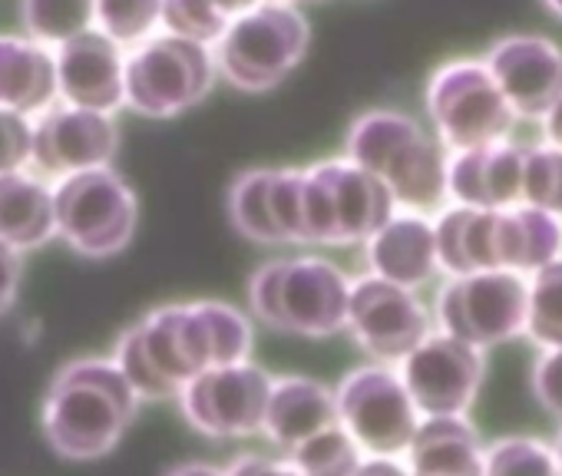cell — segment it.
I'll return each instance as SVG.
<instances>
[{
	"mask_svg": "<svg viewBox=\"0 0 562 476\" xmlns=\"http://www.w3.org/2000/svg\"><path fill=\"white\" fill-rule=\"evenodd\" d=\"M251 325L225 302L162 305L133 325L120 341L113 364L136 397H176L195 374L248 361Z\"/></svg>",
	"mask_w": 562,
	"mask_h": 476,
	"instance_id": "6da1fadb",
	"label": "cell"
},
{
	"mask_svg": "<svg viewBox=\"0 0 562 476\" xmlns=\"http://www.w3.org/2000/svg\"><path fill=\"white\" fill-rule=\"evenodd\" d=\"M345 152L371 172L407 212H437L447 205V149L411 113L374 106L351 120Z\"/></svg>",
	"mask_w": 562,
	"mask_h": 476,
	"instance_id": "7a4b0ae2",
	"label": "cell"
},
{
	"mask_svg": "<svg viewBox=\"0 0 562 476\" xmlns=\"http://www.w3.org/2000/svg\"><path fill=\"white\" fill-rule=\"evenodd\" d=\"M136 390L113 361L87 358L67 364L44 407V433L60 456H106L136 413Z\"/></svg>",
	"mask_w": 562,
	"mask_h": 476,
	"instance_id": "3957f363",
	"label": "cell"
},
{
	"mask_svg": "<svg viewBox=\"0 0 562 476\" xmlns=\"http://www.w3.org/2000/svg\"><path fill=\"white\" fill-rule=\"evenodd\" d=\"M351 279L328 259H274L248 279V305L258 321L302 338H335L348 325Z\"/></svg>",
	"mask_w": 562,
	"mask_h": 476,
	"instance_id": "277c9868",
	"label": "cell"
},
{
	"mask_svg": "<svg viewBox=\"0 0 562 476\" xmlns=\"http://www.w3.org/2000/svg\"><path fill=\"white\" fill-rule=\"evenodd\" d=\"M312 47L308 18L295 4L261 0L232 18L212 44L218 80L241 93H268L285 83Z\"/></svg>",
	"mask_w": 562,
	"mask_h": 476,
	"instance_id": "5b68a950",
	"label": "cell"
},
{
	"mask_svg": "<svg viewBox=\"0 0 562 476\" xmlns=\"http://www.w3.org/2000/svg\"><path fill=\"white\" fill-rule=\"evenodd\" d=\"M394 212L391 192L348 156L302 169L305 246H364Z\"/></svg>",
	"mask_w": 562,
	"mask_h": 476,
	"instance_id": "8992f818",
	"label": "cell"
},
{
	"mask_svg": "<svg viewBox=\"0 0 562 476\" xmlns=\"http://www.w3.org/2000/svg\"><path fill=\"white\" fill-rule=\"evenodd\" d=\"M215 80L212 47L166 31L126 54V106L146 120H172L195 110L215 90Z\"/></svg>",
	"mask_w": 562,
	"mask_h": 476,
	"instance_id": "52a82bcc",
	"label": "cell"
},
{
	"mask_svg": "<svg viewBox=\"0 0 562 476\" xmlns=\"http://www.w3.org/2000/svg\"><path fill=\"white\" fill-rule=\"evenodd\" d=\"M139 202L113 166L57 179L54 222L64 242L87 259H110L133 242Z\"/></svg>",
	"mask_w": 562,
	"mask_h": 476,
	"instance_id": "ba28073f",
	"label": "cell"
},
{
	"mask_svg": "<svg viewBox=\"0 0 562 476\" xmlns=\"http://www.w3.org/2000/svg\"><path fill=\"white\" fill-rule=\"evenodd\" d=\"M427 116L447 152L513 139L516 113L483 60H450L427 83Z\"/></svg>",
	"mask_w": 562,
	"mask_h": 476,
	"instance_id": "9c48e42d",
	"label": "cell"
},
{
	"mask_svg": "<svg viewBox=\"0 0 562 476\" xmlns=\"http://www.w3.org/2000/svg\"><path fill=\"white\" fill-rule=\"evenodd\" d=\"M434 328L480 351L522 338L526 275L493 269L447 279L434 302Z\"/></svg>",
	"mask_w": 562,
	"mask_h": 476,
	"instance_id": "30bf717a",
	"label": "cell"
},
{
	"mask_svg": "<svg viewBox=\"0 0 562 476\" xmlns=\"http://www.w3.org/2000/svg\"><path fill=\"white\" fill-rule=\"evenodd\" d=\"M335 410L364 456L404 460L420 423V413L391 364L355 367L335 390Z\"/></svg>",
	"mask_w": 562,
	"mask_h": 476,
	"instance_id": "8fae6325",
	"label": "cell"
},
{
	"mask_svg": "<svg viewBox=\"0 0 562 476\" xmlns=\"http://www.w3.org/2000/svg\"><path fill=\"white\" fill-rule=\"evenodd\" d=\"M397 374L420 417H467L486 381V351L434 328L397 364Z\"/></svg>",
	"mask_w": 562,
	"mask_h": 476,
	"instance_id": "7c38bea8",
	"label": "cell"
},
{
	"mask_svg": "<svg viewBox=\"0 0 562 476\" xmlns=\"http://www.w3.org/2000/svg\"><path fill=\"white\" fill-rule=\"evenodd\" d=\"M345 331H351L358 348L371 354L374 364L394 367L434 331V315L417 292L364 275L351 282Z\"/></svg>",
	"mask_w": 562,
	"mask_h": 476,
	"instance_id": "4fadbf2b",
	"label": "cell"
},
{
	"mask_svg": "<svg viewBox=\"0 0 562 476\" xmlns=\"http://www.w3.org/2000/svg\"><path fill=\"white\" fill-rule=\"evenodd\" d=\"M268 390L271 381L261 367L248 361H235L195 374L189 384H182L176 397L186 420L199 433L218 440H238L261 430Z\"/></svg>",
	"mask_w": 562,
	"mask_h": 476,
	"instance_id": "5bb4252c",
	"label": "cell"
},
{
	"mask_svg": "<svg viewBox=\"0 0 562 476\" xmlns=\"http://www.w3.org/2000/svg\"><path fill=\"white\" fill-rule=\"evenodd\" d=\"M120 149V126L110 113L54 103L34 116L31 166L37 175L64 179L83 169L110 166Z\"/></svg>",
	"mask_w": 562,
	"mask_h": 476,
	"instance_id": "9a60e30c",
	"label": "cell"
},
{
	"mask_svg": "<svg viewBox=\"0 0 562 476\" xmlns=\"http://www.w3.org/2000/svg\"><path fill=\"white\" fill-rule=\"evenodd\" d=\"M228 218L258 246H305L302 169H248L228 185Z\"/></svg>",
	"mask_w": 562,
	"mask_h": 476,
	"instance_id": "2e32d148",
	"label": "cell"
},
{
	"mask_svg": "<svg viewBox=\"0 0 562 476\" xmlns=\"http://www.w3.org/2000/svg\"><path fill=\"white\" fill-rule=\"evenodd\" d=\"M516 120H542L562 97V50L536 34H513L483 57Z\"/></svg>",
	"mask_w": 562,
	"mask_h": 476,
	"instance_id": "e0dca14e",
	"label": "cell"
},
{
	"mask_svg": "<svg viewBox=\"0 0 562 476\" xmlns=\"http://www.w3.org/2000/svg\"><path fill=\"white\" fill-rule=\"evenodd\" d=\"M57 67V100L97 113H116L126 106V54L97 27L64 41L54 50Z\"/></svg>",
	"mask_w": 562,
	"mask_h": 476,
	"instance_id": "ac0fdd59",
	"label": "cell"
},
{
	"mask_svg": "<svg viewBox=\"0 0 562 476\" xmlns=\"http://www.w3.org/2000/svg\"><path fill=\"white\" fill-rule=\"evenodd\" d=\"M526 146L513 139L447 156V202L470 208H509L522 202Z\"/></svg>",
	"mask_w": 562,
	"mask_h": 476,
	"instance_id": "d6986e66",
	"label": "cell"
},
{
	"mask_svg": "<svg viewBox=\"0 0 562 476\" xmlns=\"http://www.w3.org/2000/svg\"><path fill=\"white\" fill-rule=\"evenodd\" d=\"M368 275L394 282L401 288L420 292L440 275L434 218L424 212L397 208L364 242Z\"/></svg>",
	"mask_w": 562,
	"mask_h": 476,
	"instance_id": "ffe728a7",
	"label": "cell"
},
{
	"mask_svg": "<svg viewBox=\"0 0 562 476\" xmlns=\"http://www.w3.org/2000/svg\"><path fill=\"white\" fill-rule=\"evenodd\" d=\"M437 262L447 279L499 269V208L443 205L434 218Z\"/></svg>",
	"mask_w": 562,
	"mask_h": 476,
	"instance_id": "44dd1931",
	"label": "cell"
},
{
	"mask_svg": "<svg viewBox=\"0 0 562 476\" xmlns=\"http://www.w3.org/2000/svg\"><path fill=\"white\" fill-rule=\"evenodd\" d=\"M331 423H338L335 390H328L325 384H318L312 377L271 381L265 417H261V433L274 446L292 450Z\"/></svg>",
	"mask_w": 562,
	"mask_h": 476,
	"instance_id": "7402d4cb",
	"label": "cell"
},
{
	"mask_svg": "<svg viewBox=\"0 0 562 476\" xmlns=\"http://www.w3.org/2000/svg\"><path fill=\"white\" fill-rule=\"evenodd\" d=\"M54 103V50L27 34H0V106L34 120Z\"/></svg>",
	"mask_w": 562,
	"mask_h": 476,
	"instance_id": "603a6c76",
	"label": "cell"
},
{
	"mask_svg": "<svg viewBox=\"0 0 562 476\" xmlns=\"http://www.w3.org/2000/svg\"><path fill=\"white\" fill-rule=\"evenodd\" d=\"M404 466L411 476H480L483 440L470 417H420Z\"/></svg>",
	"mask_w": 562,
	"mask_h": 476,
	"instance_id": "cb8c5ba5",
	"label": "cell"
},
{
	"mask_svg": "<svg viewBox=\"0 0 562 476\" xmlns=\"http://www.w3.org/2000/svg\"><path fill=\"white\" fill-rule=\"evenodd\" d=\"M57 235L54 185L31 169L0 172V242L31 252Z\"/></svg>",
	"mask_w": 562,
	"mask_h": 476,
	"instance_id": "d4e9b609",
	"label": "cell"
},
{
	"mask_svg": "<svg viewBox=\"0 0 562 476\" xmlns=\"http://www.w3.org/2000/svg\"><path fill=\"white\" fill-rule=\"evenodd\" d=\"M562 256V218L532 205L499 208V269L532 275Z\"/></svg>",
	"mask_w": 562,
	"mask_h": 476,
	"instance_id": "484cf974",
	"label": "cell"
},
{
	"mask_svg": "<svg viewBox=\"0 0 562 476\" xmlns=\"http://www.w3.org/2000/svg\"><path fill=\"white\" fill-rule=\"evenodd\" d=\"M536 348L562 344V256L526 275V331Z\"/></svg>",
	"mask_w": 562,
	"mask_h": 476,
	"instance_id": "4316f807",
	"label": "cell"
},
{
	"mask_svg": "<svg viewBox=\"0 0 562 476\" xmlns=\"http://www.w3.org/2000/svg\"><path fill=\"white\" fill-rule=\"evenodd\" d=\"M361 460V446L341 423H331L289 450V463L302 476H355Z\"/></svg>",
	"mask_w": 562,
	"mask_h": 476,
	"instance_id": "83f0119b",
	"label": "cell"
},
{
	"mask_svg": "<svg viewBox=\"0 0 562 476\" xmlns=\"http://www.w3.org/2000/svg\"><path fill=\"white\" fill-rule=\"evenodd\" d=\"M21 27L27 37L60 47L93 27V0H21Z\"/></svg>",
	"mask_w": 562,
	"mask_h": 476,
	"instance_id": "f1b7e54d",
	"label": "cell"
},
{
	"mask_svg": "<svg viewBox=\"0 0 562 476\" xmlns=\"http://www.w3.org/2000/svg\"><path fill=\"white\" fill-rule=\"evenodd\" d=\"M480 476H559L552 443L529 433H506L483 446Z\"/></svg>",
	"mask_w": 562,
	"mask_h": 476,
	"instance_id": "f546056e",
	"label": "cell"
},
{
	"mask_svg": "<svg viewBox=\"0 0 562 476\" xmlns=\"http://www.w3.org/2000/svg\"><path fill=\"white\" fill-rule=\"evenodd\" d=\"M162 0H93V27L120 47H136L159 31Z\"/></svg>",
	"mask_w": 562,
	"mask_h": 476,
	"instance_id": "4dcf8cb0",
	"label": "cell"
},
{
	"mask_svg": "<svg viewBox=\"0 0 562 476\" xmlns=\"http://www.w3.org/2000/svg\"><path fill=\"white\" fill-rule=\"evenodd\" d=\"M522 205L552 212L562 218V149L552 143H532L522 156Z\"/></svg>",
	"mask_w": 562,
	"mask_h": 476,
	"instance_id": "1f68e13d",
	"label": "cell"
},
{
	"mask_svg": "<svg viewBox=\"0 0 562 476\" xmlns=\"http://www.w3.org/2000/svg\"><path fill=\"white\" fill-rule=\"evenodd\" d=\"M225 24H228V18L212 4V0H162L159 27L166 34L212 47L222 37Z\"/></svg>",
	"mask_w": 562,
	"mask_h": 476,
	"instance_id": "d6a6232c",
	"label": "cell"
},
{
	"mask_svg": "<svg viewBox=\"0 0 562 476\" xmlns=\"http://www.w3.org/2000/svg\"><path fill=\"white\" fill-rule=\"evenodd\" d=\"M529 390L546 417L562 423V344L559 348H539L532 371H529Z\"/></svg>",
	"mask_w": 562,
	"mask_h": 476,
	"instance_id": "836d02e7",
	"label": "cell"
},
{
	"mask_svg": "<svg viewBox=\"0 0 562 476\" xmlns=\"http://www.w3.org/2000/svg\"><path fill=\"white\" fill-rule=\"evenodd\" d=\"M34 152V120L0 106V172L27 169Z\"/></svg>",
	"mask_w": 562,
	"mask_h": 476,
	"instance_id": "e575fe53",
	"label": "cell"
},
{
	"mask_svg": "<svg viewBox=\"0 0 562 476\" xmlns=\"http://www.w3.org/2000/svg\"><path fill=\"white\" fill-rule=\"evenodd\" d=\"M21 279H24V259L18 249L0 242V318H4L21 292Z\"/></svg>",
	"mask_w": 562,
	"mask_h": 476,
	"instance_id": "d590c367",
	"label": "cell"
},
{
	"mask_svg": "<svg viewBox=\"0 0 562 476\" xmlns=\"http://www.w3.org/2000/svg\"><path fill=\"white\" fill-rule=\"evenodd\" d=\"M225 476H302L292 463H278V460H265V456H245L235 460Z\"/></svg>",
	"mask_w": 562,
	"mask_h": 476,
	"instance_id": "8d00e7d4",
	"label": "cell"
},
{
	"mask_svg": "<svg viewBox=\"0 0 562 476\" xmlns=\"http://www.w3.org/2000/svg\"><path fill=\"white\" fill-rule=\"evenodd\" d=\"M355 476H411L404 460L394 456H364Z\"/></svg>",
	"mask_w": 562,
	"mask_h": 476,
	"instance_id": "74e56055",
	"label": "cell"
},
{
	"mask_svg": "<svg viewBox=\"0 0 562 476\" xmlns=\"http://www.w3.org/2000/svg\"><path fill=\"white\" fill-rule=\"evenodd\" d=\"M542 126H546V143L559 146L562 149V97L552 103V110L542 116Z\"/></svg>",
	"mask_w": 562,
	"mask_h": 476,
	"instance_id": "f35d334b",
	"label": "cell"
},
{
	"mask_svg": "<svg viewBox=\"0 0 562 476\" xmlns=\"http://www.w3.org/2000/svg\"><path fill=\"white\" fill-rule=\"evenodd\" d=\"M212 4L232 21V18H238V14H245L248 8H255V4H261V0H212Z\"/></svg>",
	"mask_w": 562,
	"mask_h": 476,
	"instance_id": "ab89813d",
	"label": "cell"
},
{
	"mask_svg": "<svg viewBox=\"0 0 562 476\" xmlns=\"http://www.w3.org/2000/svg\"><path fill=\"white\" fill-rule=\"evenodd\" d=\"M169 476H225V473H222V469H215V466H205V463H189V466L172 469Z\"/></svg>",
	"mask_w": 562,
	"mask_h": 476,
	"instance_id": "60d3db41",
	"label": "cell"
},
{
	"mask_svg": "<svg viewBox=\"0 0 562 476\" xmlns=\"http://www.w3.org/2000/svg\"><path fill=\"white\" fill-rule=\"evenodd\" d=\"M552 456H555V466H559V476H562V423H559V433L552 440Z\"/></svg>",
	"mask_w": 562,
	"mask_h": 476,
	"instance_id": "b9f144b4",
	"label": "cell"
},
{
	"mask_svg": "<svg viewBox=\"0 0 562 476\" xmlns=\"http://www.w3.org/2000/svg\"><path fill=\"white\" fill-rule=\"evenodd\" d=\"M542 4H546L555 18H562V0H542Z\"/></svg>",
	"mask_w": 562,
	"mask_h": 476,
	"instance_id": "7bdbcfd3",
	"label": "cell"
},
{
	"mask_svg": "<svg viewBox=\"0 0 562 476\" xmlns=\"http://www.w3.org/2000/svg\"><path fill=\"white\" fill-rule=\"evenodd\" d=\"M281 4H295V8H302V4H318V0H281Z\"/></svg>",
	"mask_w": 562,
	"mask_h": 476,
	"instance_id": "ee69618b",
	"label": "cell"
}]
</instances>
